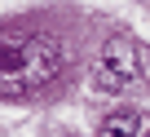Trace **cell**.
Returning a JSON list of instances; mask_svg holds the SVG:
<instances>
[{
	"label": "cell",
	"instance_id": "1",
	"mask_svg": "<svg viewBox=\"0 0 150 137\" xmlns=\"http://www.w3.org/2000/svg\"><path fill=\"white\" fill-rule=\"evenodd\" d=\"M62 71V44L44 31H0V97L18 102L53 84Z\"/></svg>",
	"mask_w": 150,
	"mask_h": 137
},
{
	"label": "cell",
	"instance_id": "2",
	"mask_svg": "<svg viewBox=\"0 0 150 137\" xmlns=\"http://www.w3.org/2000/svg\"><path fill=\"white\" fill-rule=\"evenodd\" d=\"M141 75V44L132 35H110L97 53V66H93V84L102 93H119L128 89L132 80Z\"/></svg>",
	"mask_w": 150,
	"mask_h": 137
},
{
	"label": "cell",
	"instance_id": "3",
	"mask_svg": "<svg viewBox=\"0 0 150 137\" xmlns=\"http://www.w3.org/2000/svg\"><path fill=\"white\" fill-rule=\"evenodd\" d=\"M137 128H141L137 111H115V115H106V119H102L97 137H137Z\"/></svg>",
	"mask_w": 150,
	"mask_h": 137
}]
</instances>
